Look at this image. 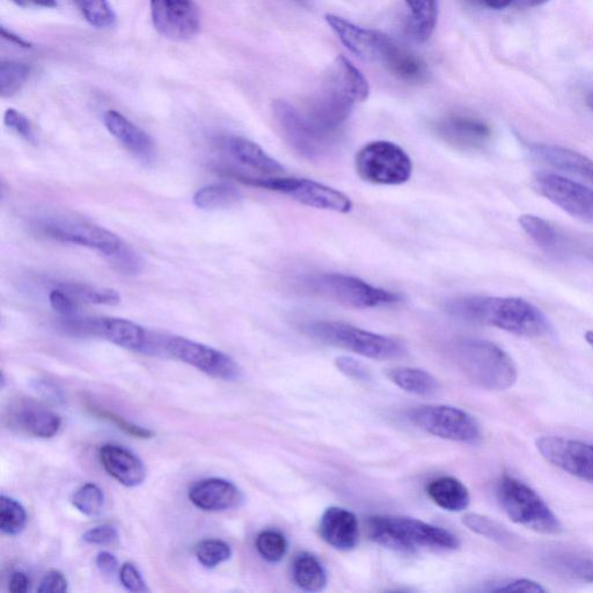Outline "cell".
Returning <instances> with one entry per match:
<instances>
[{"label": "cell", "mask_w": 593, "mask_h": 593, "mask_svg": "<svg viewBox=\"0 0 593 593\" xmlns=\"http://www.w3.org/2000/svg\"><path fill=\"white\" fill-rule=\"evenodd\" d=\"M446 310L461 320L496 327L525 338H540L552 332L545 314L523 298L461 297L451 300Z\"/></svg>", "instance_id": "obj_1"}, {"label": "cell", "mask_w": 593, "mask_h": 593, "mask_svg": "<svg viewBox=\"0 0 593 593\" xmlns=\"http://www.w3.org/2000/svg\"><path fill=\"white\" fill-rule=\"evenodd\" d=\"M368 530L375 543L402 554L414 553L419 547L449 552L460 546L455 534L416 518L372 516L368 519Z\"/></svg>", "instance_id": "obj_2"}, {"label": "cell", "mask_w": 593, "mask_h": 593, "mask_svg": "<svg viewBox=\"0 0 593 593\" xmlns=\"http://www.w3.org/2000/svg\"><path fill=\"white\" fill-rule=\"evenodd\" d=\"M457 363L471 382L488 391H507L517 382L514 360L497 344L463 339L456 346Z\"/></svg>", "instance_id": "obj_3"}, {"label": "cell", "mask_w": 593, "mask_h": 593, "mask_svg": "<svg viewBox=\"0 0 593 593\" xmlns=\"http://www.w3.org/2000/svg\"><path fill=\"white\" fill-rule=\"evenodd\" d=\"M304 332L314 340L341 348L371 360H397L406 354L404 343L340 321H316Z\"/></svg>", "instance_id": "obj_4"}, {"label": "cell", "mask_w": 593, "mask_h": 593, "mask_svg": "<svg viewBox=\"0 0 593 593\" xmlns=\"http://www.w3.org/2000/svg\"><path fill=\"white\" fill-rule=\"evenodd\" d=\"M496 497L512 522L543 534H559V518L543 499L521 480L503 475L497 481Z\"/></svg>", "instance_id": "obj_5"}, {"label": "cell", "mask_w": 593, "mask_h": 593, "mask_svg": "<svg viewBox=\"0 0 593 593\" xmlns=\"http://www.w3.org/2000/svg\"><path fill=\"white\" fill-rule=\"evenodd\" d=\"M314 294L334 300L357 310L395 305L402 302L399 292L388 291L364 282L361 278L344 274H322L307 281Z\"/></svg>", "instance_id": "obj_6"}, {"label": "cell", "mask_w": 593, "mask_h": 593, "mask_svg": "<svg viewBox=\"0 0 593 593\" xmlns=\"http://www.w3.org/2000/svg\"><path fill=\"white\" fill-rule=\"evenodd\" d=\"M360 178L371 185L400 186L412 178L411 157L399 145L387 141L366 144L355 159Z\"/></svg>", "instance_id": "obj_7"}, {"label": "cell", "mask_w": 593, "mask_h": 593, "mask_svg": "<svg viewBox=\"0 0 593 593\" xmlns=\"http://www.w3.org/2000/svg\"><path fill=\"white\" fill-rule=\"evenodd\" d=\"M245 185L270 190L290 197L303 206L348 214L353 202L340 190L313 180L282 177H238Z\"/></svg>", "instance_id": "obj_8"}, {"label": "cell", "mask_w": 593, "mask_h": 593, "mask_svg": "<svg viewBox=\"0 0 593 593\" xmlns=\"http://www.w3.org/2000/svg\"><path fill=\"white\" fill-rule=\"evenodd\" d=\"M416 428L446 441L473 444L481 437L479 423L463 409L446 405L416 407L408 412Z\"/></svg>", "instance_id": "obj_9"}, {"label": "cell", "mask_w": 593, "mask_h": 593, "mask_svg": "<svg viewBox=\"0 0 593 593\" xmlns=\"http://www.w3.org/2000/svg\"><path fill=\"white\" fill-rule=\"evenodd\" d=\"M43 236L97 251L109 258L120 250L124 241L112 231L80 219L53 217L42 219L38 225Z\"/></svg>", "instance_id": "obj_10"}, {"label": "cell", "mask_w": 593, "mask_h": 593, "mask_svg": "<svg viewBox=\"0 0 593 593\" xmlns=\"http://www.w3.org/2000/svg\"><path fill=\"white\" fill-rule=\"evenodd\" d=\"M64 327L75 334L97 336L123 349L144 353L153 346L151 335L134 321L121 318L65 319Z\"/></svg>", "instance_id": "obj_11"}, {"label": "cell", "mask_w": 593, "mask_h": 593, "mask_svg": "<svg viewBox=\"0 0 593 593\" xmlns=\"http://www.w3.org/2000/svg\"><path fill=\"white\" fill-rule=\"evenodd\" d=\"M164 349L168 355L212 378L233 382L241 376L240 366L231 356L207 344L182 336H170L164 341Z\"/></svg>", "instance_id": "obj_12"}, {"label": "cell", "mask_w": 593, "mask_h": 593, "mask_svg": "<svg viewBox=\"0 0 593 593\" xmlns=\"http://www.w3.org/2000/svg\"><path fill=\"white\" fill-rule=\"evenodd\" d=\"M273 112L285 141L299 156L317 160L331 150L334 139L320 134L306 121L299 109L290 105L289 102L276 100L273 104Z\"/></svg>", "instance_id": "obj_13"}, {"label": "cell", "mask_w": 593, "mask_h": 593, "mask_svg": "<svg viewBox=\"0 0 593 593\" xmlns=\"http://www.w3.org/2000/svg\"><path fill=\"white\" fill-rule=\"evenodd\" d=\"M153 26L172 41H188L201 29V18L194 0H150Z\"/></svg>", "instance_id": "obj_14"}, {"label": "cell", "mask_w": 593, "mask_h": 593, "mask_svg": "<svg viewBox=\"0 0 593 593\" xmlns=\"http://www.w3.org/2000/svg\"><path fill=\"white\" fill-rule=\"evenodd\" d=\"M537 449L548 463L578 479L593 483V445L575 439L545 436L537 439Z\"/></svg>", "instance_id": "obj_15"}, {"label": "cell", "mask_w": 593, "mask_h": 593, "mask_svg": "<svg viewBox=\"0 0 593 593\" xmlns=\"http://www.w3.org/2000/svg\"><path fill=\"white\" fill-rule=\"evenodd\" d=\"M539 192L556 207L581 221L593 225V190L559 174L541 173L537 177Z\"/></svg>", "instance_id": "obj_16"}, {"label": "cell", "mask_w": 593, "mask_h": 593, "mask_svg": "<svg viewBox=\"0 0 593 593\" xmlns=\"http://www.w3.org/2000/svg\"><path fill=\"white\" fill-rule=\"evenodd\" d=\"M435 130L442 141L466 151L481 150L492 139V129L488 124L472 115L446 116L437 122Z\"/></svg>", "instance_id": "obj_17"}, {"label": "cell", "mask_w": 593, "mask_h": 593, "mask_svg": "<svg viewBox=\"0 0 593 593\" xmlns=\"http://www.w3.org/2000/svg\"><path fill=\"white\" fill-rule=\"evenodd\" d=\"M105 127L131 156L142 164L151 165L157 158L156 143L145 130L116 111L104 115Z\"/></svg>", "instance_id": "obj_18"}, {"label": "cell", "mask_w": 593, "mask_h": 593, "mask_svg": "<svg viewBox=\"0 0 593 593\" xmlns=\"http://www.w3.org/2000/svg\"><path fill=\"white\" fill-rule=\"evenodd\" d=\"M326 21L343 45L364 60H382L385 49L391 42V39L382 33L355 26L333 14H328Z\"/></svg>", "instance_id": "obj_19"}, {"label": "cell", "mask_w": 593, "mask_h": 593, "mask_svg": "<svg viewBox=\"0 0 593 593\" xmlns=\"http://www.w3.org/2000/svg\"><path fill=\"white\" fill-rule=\"evenodd\" d=\"M188 496L195 507L210 512L236 509L244 501L243 494L234 483L219 478L195 483Z\"/></svg>", "instance_id": "obj_20"}, {"label": "cell", "mask_w": 593, "mask_h": 593, "mask_svg": "<svg viewBox=\"0 0 593 593\" xmlns=\"http://www.w3.org/2000/svg\"><path fill=\"white\" fill-rule=\"evenodd\" d=\"M14 427L38 438H53L62 426L61 417L33 400H21L11 409Z\"/></svg>", "instance_id": "obj_21"}, {"label": "cell", "mask_w": 593, "mask_h": 593, "mask_svg": "<svg viewBox=\"0 0 593 593\" xmlns=\"http://www.w3.org/2000/svg\"><path fill=\"white\" fill-rule=\"evenodd\" d=\"M99 457L106 472L123 486H141L146 479L143 461L123 446L106 444L102 446Z\"/></svg>", "instance_id": "obj_22"}, {"label": "cell", "mask_w": 593, "mask_h": 593, "mask_svg": "<svg viewBox=\"0 0 593 593\" xmlns=\"http://www.w3.org/2000/svg\"><path fill=\"white\" fill-rule=\"evenodd\" d=\"M320 534L328 545L348 552L358 544V521L354 512L347 509L328 508L320 521Z\"/></svg>", "instance_id": "obj_23"}, {"label": "cell", "mask_w": 593, "mask_h": 593, "mask_svg": "<svg viewBox=\"0 0 593 593\" xmlns=\"http://www.w3.org/2000/svg\"><path fill=\"white\" fill-rule=\"evenodd\" d=\"M530 151L533 157L556 170L575 174L593 185V160L582 153L548 144H533Z\"/></svg>", "instance_id": "obj_24"}, {"label": "cell", "mask_w": 593, "mask_h": 593, "mask_svg": "<svg viewBox=\"0 0 593 593\" xmlns=\"http://www.w3.org/2000/svg\"><path fill=\"white\" fill-rule=\"evenodd\" d=\"M225 149L228 150L230 156L237 161V163L251 168V170L259 172L266 177H275L277 174H282L285 168L272 156L250 139L239 136H231L225 139Z\"/></svg>", "instance_id": "obj_25"}, {"label": "cell", "mask_w": 593, "mask_h": 593, "mask_svg": "<svg viewBox=\"0 0 593 593\" xmlns=\"http://www.w3.org/2000/svg\"><path fill=\"white\" fill-rule=\"evenodd\" d=\"M326 80L348 93L357 104H361L369 97L368 82H366L362 72L346 57L338 56L335 58V61L329 67Z\"/></svg>", "instance_id": "obj_26"}, {"label": "cell", "mask_w": 593, "mask_h": 593, "mask_svg": "<svg viewBox=\"0 0 593 593\" xmlns=\"http://www.w3.org/2000/svg\"><path fill=\"white\" fill-rule=\"evenodd\" d=\"M380 62H383L392 75L406 80V82H421L424 76L427 75L426 65L420 58L395 45L392 40L388 43Z\"/></svg>", "instance_id": "obj_27"}, {"label": "cell", "mask_w": 593, "mask_h": 593, "mask_svg": "<svg viewBox=\"0 0 593 593\" xmlns=\"http://www.w3.org/2000/svg\"><path fill=\"white\" fill-rule=\"evenodd\" d=\"M428 495L439 508L451 512L464 511L470 505V492L463 482L443 477L429 483Z\"/></svg>", "instance_id": "obj_28"}, {"label": "cell", "mask_w": 593, "mask_h": 593, "mask_svg": "<svg viewBox=\"0 0 593 593\" xmlns=\"http://www.w3.org/2000/svg\"><path fill=\"white\" fill-rule=\"evenodd\" d=\"M394 385L417 397H433L439 391L438 380L431 373L415 368H394L387 371Z\"/></svg>", "instance_id": "obj_29"}, {"label": "cell", "mask_w": 593, "mask_h": 593, "mask_svg": "<svg viewBox=\"0 0 593 593\" xmlns=\"http://www.w3.org/2000/svg\"><path fill=\"white\" fill-rule=\"evenodd\" d=\"M545 565L556 574L593 583V559L573 552H552L545 556Z\"/></svg>", "instance_id": "obj_30"}, {"label": "cell", "mask_w": 593, "mask_h": 593, "mask_svg": "<svg viewBox=\"0 0 593 593\" xmlns=\"http://www.w3.org/2000/svg\"><path fill=\"white\" fill-rule=\"evenodd\" d=\"M292 577L297 587L306 592H320L327 587V574L316 556L302 553L292 563Z\"/></svg>", "instance_id": "obj_31"}, {"label": "cell", "mask_w": 593, "mask_h": 593, "mask_svg": "<svg viewBox=\"0 0 593 593\" xmlns=\"http://www.w3.org/2000/svg\"><path fill=\"white\" fill-rule=\"evenodd\" d=\"M243 199L239 190L231 183L218 182L204 186L194 194L195 206L202 210L228 209Z\"/></svg>", "instance_id": "obj_32"}, {"label": "cell", "mask_w": 593, "mask_h": 593, "mask_svg": "<svg viewBox=\"0 0 593 593\" xmlns=\"http://www.w3.org/2000/svg\"><path fill=\"white\" fill-rule=\"evenodd\" d=\"M463 523L468 530L494 541L495 544L503 548L512 549L519 546L516 534L492 518L478 514H467L463 517Z\"/></svg>", "instance_id": "obj_33"}, {"label": "cell", "mask_w": 593, "mask_h": 593, "mask_svg": "<svg viewBox=\"0 0 593 593\" xmlns=\"http://www.w3.org/2000/svg\"><path fill=\"white\" fill-rule=\"evenodd\" d=\"M67 292L76 302L94 305L115 306L121 303L119 292L114 289L95 287V285L64 282L57 285Z\"/></svg>", "instance_id": "obj_34"}, {"label": "cell", "mask_w": 593, "mask_h": 593, "mask_svg": "<svg viewBox=\"0 0 593 593\" xmlns=\"http://www.w3.org/2000/svg\"><path fill=\"white\" fill-rule=\"evenodd\" d=\"M406 3L413 14L416 39L428 40L437 23V0H406Z\"/></svg>", "instance_id": "obj_35"}, {"label": "cell", "mask_w": 593, "mask_h": 593, "mask_svg": "<svg viewBox=\"0 0 593 593\" xmlns=\"http://www.w3.org/2000/svg\"><path fill=\"white\" fill-rule=\"evenodd\" d=\"M519 225L534 243L546 252H555L559 247L558 233L545 219L534 215H523L518 219Z\"/></svg>", "instance_id": "obj_36"}, {"label": "cell", "mask_w": 593, "mask_h": 593, "mask_svg": "<svg viewBox=\"0 0 593 593\" xmlns=\"http://www.w3.org/2000/svg\"><path fill=\"white\" fill-rule=\"evenodd\" d=\"M73 3L91 26L109 29L116 25L117 17L108 0H73Z\"/></svg>", "instance_id": "obj_37"}, {"label": "cell", "mask_w": 593, "mask_h": 593, "mask_svg": "<svg viewBox=\"0 0 593 593\" xmlns=\"http://www.w3.org/2000/svg\"><path fill=\"white\" fill-rule=\"evenodd\" d=\"M31 67L27 64L6 61L0 65V95L11 98L23 89L29 76Z\"/></svg>", "instance_id": "obj_38"}, {"label": "cell", "mask_w": 593, "mask_h": 593, "mask_svg": "<svg viewBox=\"0 0 593 593\" xmlns=\"http://www.w3.org/2000/svg\"><path fill=\"white\" fill-rule=\"evenodd\" d=\"M27 523L26 510L17 500L9 496L0 497V529L7 536H18Z\"/></svg>", "instance_id": "obj_39"}, {"label": "cell", "mask_w": 593, "mask_h": 593, "mask_svg": "<svg viewBox=\"0 0 593 593\" xmlns=\"http://www.w3.org/2000/svg\"><path fill=\"white\" fill-rule=\"evenodd\" d=\"M105 502L104 492L94 483H86L72 496L73 507L89 517L99 516L104 511Z\"/></svg>", "instance_id": "obj_40"}, {"label": "cell", "mask_w": 593, "mask_h": 593, "mask_svg": "<svg viewBox=\"0 0 593 593\" xmlns=\"http://www.w3.org/2000/svg\"><path fill=\"white\" fill-rule=\"evenodd\" d=\"M195 555L203 567L214 569L231 559L232 549L223 540L208 539L197 544Z\"/></svg>", "instance_id": "obj_41"}, {"label": "cell", "mask_w": 593, "mask_h": 593, "mask_svg": "<svg viewBox=\"0 0 593 593\" xmlns=\"http://www.w3.org/2000/svg\"><path fill=\"white\" fill-rule=\"evenodd\" d=\"M259 554L268 562L277 563L288 552V541L283 534L274 530L263 531L255 541Z\"/></svg>", "instance_id": "obj_42"}, {"label": "cell", "mask_w": 593, "mask_h": 593, "mask_svg": "<svg viewBox=\"0 0 593 593\" xmlns=\"http://www.w3.org/2000/svg\"><path fill=\"white\" fill-rule=\"evenodd\" d=\"M116 272L123 275H137L144 268V261L128 244L124 243L119 251L106 259Z\"/></svg>", "instance_id": "obj_43"}, {"label": "cell", "mask_w": 593, "mask_h": 593, "mask_svg": "<svg viewBox=\"0 0 593 593\" xmlns=\"http://www.w3.org/2000/svg\"><path fill=\"white\" fill-rule=\"evenodd\" d=\"M90 411L93 415L100 417V419L115 424V426L122 430L123 433H126L131 437L139 439H149L153 437V433L151 430L143 428L141 426H137V424L124 420L122 416L117 415L114 412L106 411V409L94 406L90 407Z\"/></svg>", "instance_id": "obj_44"}, {"label": "cell", "mask_w": 593, "mask_h": 593, "mask_svg": "<svg viewBox=\"0 0 593 593\" xmlns=\"http://www.w3.org/2000/svg\"><path fill=\"white\" fill-rule=\"evenodd\" d=\"M4 123L7 128L13 130L14 133L24 138L25 141L32 144L36 143V135L32 123L24 114L13 108L7 109L4 115Z\"/></svg>", "instance_id": "obj_45"}, {"label": "cell", "mask_w": 593, "mask_h": 593, "mask_svg": "<svg viewBox=\"0 0 593 593\" xmlns=\"http://www.w3.org/2000/svg\"><path fill=\"white\" fill-rule=\"evenodd\" d=\"M86 544L97 546H112L119 541V532L109 524L93 527L86 531L83 536Z\"/></svg>", "instance_id": "obj_46"}, {"label": "cell", "mask_w": 593, "mask_h": 593, "mask_svg": "<svg viewBox=\"0 0 593 593\" xmlns=\"http://www.w3.org/2000/svg\"><path fill=\"white\" fill-rule=\"evenodd\" d=\"M49 303L54 311L65 318L75 317L78 312L76 300L60 288L49 292Z\"/></svg>", "instance_id": "obj_47"}, {"label": "cell", "mask_w": 593, "mask_h": 593, "mask_svg": "<svg viewBox=\"0 0 593 593\" xmlns=\"http://www.w3.org/2000/svg\"><path fill=\"white\" fill-rule=\"evenodd\" d=\"M335 365L344 376H347L351 379L366 382V380H369L371 377L369 369L366 368L363 363L355 360L353 357L340 356L336 358Z\"/></svg>", "instance_id": "obj_48"}, {"label": "cell", "mask_w": 593, "mask_h": 593, "mask_svg": "<svg viewBox=\"0 0 593 593\" xmlns=\"http://www.w3.org/2000/svg\"><path fill=\"white\" fill-rule=\"evenodd\" d=\"M120 580L130 592H148L149 588L139 570L133 563L126 562L120 570Z\"/></svg>", "instance_id": "obj_49"}, {"label": "cell", "mask_w": 593, "mask_h": 593, "mask_svg": "<svg viewBox=\"0 0 593 593\" xmlns=\"http://www.w3.org/2000/svg\"><path fill=\"white\" fill-rule=\"evenodd\" d=\"M69 583L67 577L58 570H50L43 576L38 592L40 593H63L67 592Z\"/></svg>", "instance_id": "obj_50"}, {"label": "cell", "mask_w": 593, "mask_h": 593, "mask_svg": "<svg viewBox=\"0 0 593 593\" xmlns=\"http://www.w3.org/2000/svg\"><path fill=\"white\" fill-rule=\"evenodd\" d=\"M492 592H523V593H544L546 589L541 584L532 580H514L507 583L497 584L495 588L489 589Z\"/></svg>", "instance_id": "obj_51"}, {"label": "cell", "mask_w": 593, "mask_h": 593, "mask_svg": "<svg viewBox=\"0 0 593 593\" xmlns=\"http://www.w3.org/2000/svg\"><path fill=\"white\" fill-rule=\"evenodd\" d=\"M97 566L101 573L106 575H114L116 570L119 569V562L115 556L108 552H100L97 556Z\"/></svg>", "instance_id": "obj_52"}, {"label": "cell", "mask_w": 593, "mask_h": 593, "mask_svg": "<svg viewBox=\"0 0 593 593\" xmlns=\"http://www.w3.org/2000/svg\"><path fill=\"white\" fill-rule=\"evenodd\" d=\"M31 588V581L23 571H17L11 576L9 590L13 593H25Z\"/></svg>", "instance_id": "obj_53"}, {"label": "cell", "mask_w": 593, "mask_h": 593, "mask_svg": "<svg viewBox=\"0 0 593 593\" xmlns=\"http://www.w3.org/2000/svg\"><path fill=\"white\" fill-rule=\"evenodd\" d=\"M23 7H42V9H54L57 6L56 0H12Z\"/></svg>", "instance_id": "obj_54"}, {"label": "cell", "mask_w": 593, "mask_h": 593, "mask_svg": "<svg viewBox=\"0 0 593 593\" xmlns=\"http://www.w3.org/2000/svg\"><path fill=\"white\" fill-rule=\"evenodd\" d=\"M2 35H3L4 39L14 43V45H17L21 48H32L31 43L24 40L23 38H20V36L13 34L10 31H7V29L5 27H2Z\"/></svg>", "instance_id": "obj_55"}, {"label": "cell", "mask_w": 593, "mask_h": 593, "mask_svg": "<svg viewBox=\"0 0 593 593\" xmlns=\"http://www.w3.org/2000/svg\"><path fill=\"white\" fill-rule=\"evenodd\" d=\"M485 4L490 7V9L494 10H504L507 9L515 0H483Z\"/></svg>", "instance_id": "obj_56"}, {"label": "cell", "mask_w": 593, "mask_h": 593, "mask_svg": "<svg viewBox=\"0 0 593 593\" xmlns=\"http://www.w3.org/2000/svg\"><path fill=\"white\" fill-rule=\"evenodd\" d=\"M524 2L529 6H539L547 3L548 0H524Z\"/></svg>", "instance_id": "obj_57"}, {"label": "cell", "mask_w": 593, "mask_h": 593, "mask_svg": "<svg viewBox=\"0 0 593 593\" xmlns=\"http://www.w3.org/2000/svg\"><path fill=\"white\" fill-rule=\"evenodd\" d=\"M585 340H587V342L593 348V331H589V332L585 333Z\"/></svg>", "instance_id": "obj_58"}, {"label": "cell", "mask_w": 593, "mask_h": 593, "mask_svg": "<svg viewBox=\"0 0 593 593\" xmlns=\"http://www.w3.org/2000/svg\"><path fill=\"white\" fill-rule=\"evenodd\" d=\"M587 104L591 111L593 112V92L588 95Z\"/></svg>", "instance_id": "obj_59"}]
</instances>
